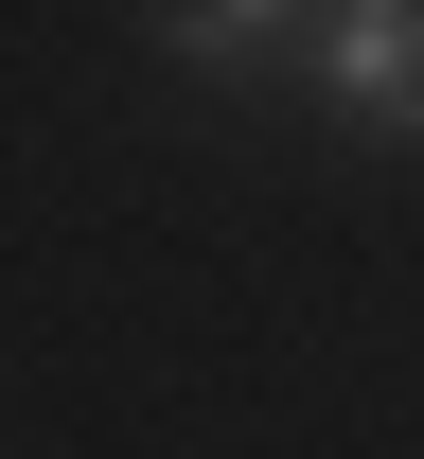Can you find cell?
<instances>
[{"instance_id": "2", "label": "cell", "mask_w": 424, "mask_h": 459, "mask_svg": "<svg viewBox=\"0 0 424 459\" xmlns=\"http://www.w3.org/2000/svg\"><path fill=\"white\" fill-rule=\"evenodd\" d=\"M318 36V0H142V54L177 71V89H212V107H247V89H283Z\"/></svg>"}, {"instance_id": "1", "label": "cell", "mask_w": 424, "mask_h": 459, "mask_svg": "<svg viewBox=\"0 0 424 459\" xmlns=\"http://www.w3.org/2000/svg\"><path fill=\"white\" fill-rule=\"evenodd\" d=\"M301 89L336 107V142H371V160H424V0H318Z\"/></svg>"}]
</instances>
